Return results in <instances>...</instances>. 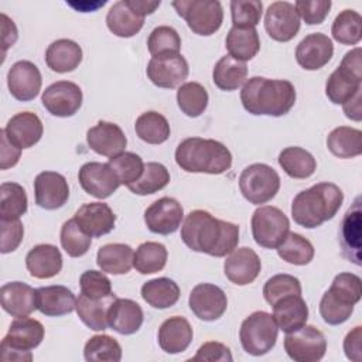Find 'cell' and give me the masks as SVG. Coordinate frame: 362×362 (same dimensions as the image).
Returning <instances> with one entry per match:
<instances>
[{"label": "cell", "mask_w": 362, "mask_h": 362, "mask_svg": "<svg viewBox=\"0 0 362 362\" xmlns=\"http://www.w3.org/2000/svg\"><path fill=\"white\" fill-rule=\"evenodd\" d=\"M129 7L141 17L153 14L161 4L160 0H126Z\"/></svg>", "instance_id": "obj_63"}, {"label": "cell", "mask_w": 362, "mask_h": 362, "mask_svg": "<svg viewBox=\"0 0 362 362\" xmlns=\"http://www.w3.org/2000/svg\"><path fill=\"white\" fill-rule=\"evenodd\" d=\"M362 51L359 47L348 51L338 68L325 83V95L335 105H344L362 89Z\"/></svg>", "instance_id": "obj_7"}, {"label": "cell", "mask_w": 362, "mask_h": 362, "mask_svg": "<svg viewBox=\"0 0 362 362\" xmlns=\"http://www.w3.org/2000/svg\"><path fill=\"white\" fill-rule=\"evenodd\" d=\"M106 25L110 33L120 38L136 35L144 25V17L134 13L126 0L113 3L106 14Z\"/></svg>", "instance_id": "obj_34"}, {"label": "cell", "mask_w": 362, "mask_h": 362, "mask_svg": "<svg viewBox=\"0 0 362 362\" xmlns=\"http://www.w3.org/2000/svg\"><path fill=\"white\" fill-rule=\"evenodd\" d=\"M61 246L66 252L68 256L71 257H81L85 253H88L90 243H92V236H89L72 218L66 222H64L61 228Z\"/></svg>", "instance_id": "obj_51"}, {"label": "cell", "mask_w": 362, "mask_h": 362, "mask_svg": "<svg viewBox=\"0 0 362 362\" xmlns=\"http://www.w3.org/2000/svg\"><path fill=\"white\" fill-rule=\"evenodd\" d=\"M141 307L130 298L116 297L107 308V325L122 335L137 332L143 324Z\"/></svg>", "instance_id": "obj_27"}, {"label": "cell", "mask_w": 362, "mask_h": 362, "mask_svg": "<svg viewBox=\"0 0 362 362\" xmlns=\"http://www.w3.org/2000/svg\"><path fill=\"white\" fill-rule=\"evenodd\" d=\"M3 130L13 144L20 148H30L41 140L44 126L35 113L20 112L7 122Z\"/></svg>", "instance_id": "obj_26"}, {"label": "cell", "mask_w": 362, "mask_h": 362, "mask_svg": "<svg viewBox=\"0 0 362 362\" xmlns=\"http://www.w3.org/2000/svg\"><path fill=\"white\" fill-rule=\"evenodd\" d=\"M279 165L290 178L305 180L314 174L317 161L310 151L297 146H291L280 151Z\"/></svg>", "instance_id": "obj_39"}, {"label": "cell", "mask_w": 362, "mask_h": 362, "mask_svg": "<svg viewBox=\"0 0 362 362\" xmlns=\"http://www.w3.org/2000/svg\"><path fill=\"white\" fill-rule=\"evenodd\" d=\"M0 230H1V240H0V252L3 255L14 252L24 236V226L17 219H0Z\"/></svg>", "instance_id": "obj_57"}, {"label": "cell", "mask_w": 362, "mask_h": 362, "mask_svg": "<svg viewBox=\"0 0 362 362\" xmlns=\"http://www.w3.org/2000/svg\"><path fill=\"white\" fill-rule=\"evenodd\" d=\"M230 14L233 27L255 28L263 14V3L259 0H232Z\"/></svg>", "instance_id": "obj_54"}, {"label": "cell", "mask_w": 362, "mask_h": 362, "mask_svg": "<svg viewBox=\"0 0 362 362\" xmlns=\"http://www.w3.org/2000/svg\"><path fill=\"white\" fill-rule=\"evenodd\" d=\"M1 17V38H3V51L6 52V49L8 47H13L14 42L17 41V37H18V33H17V27L14 24L13 20H10L4 13L0 14Z\"/></svg>", "instance_id": "obj_61"}, {"label": "cell", "mask_w": 362, "mask_h": 362, "mask_svg": "<svg viewBox=\"0 0 362 362\" xmlns=\"http://www.w3.org/2000/svg\"><path fill=\"white\" fill-rule=\"evenodd\" d=\"M296 98V89L290 81L264 76L249 78L240 90L242 106L255 116H284L293 109Z\"/></svg>", "instance_id": "obj_2"}, {"label": "cell", "mask_w": 362, "mask_h": 362, "mask_svg": "<svg viewBox=\"0 0 362 362\" xmlns=\"http://www.w3.org/2000/svg\"><path fill=\"white\" fill-rule=\"evenodd\" d=\"M82 89L71 81H58L51 83L42 92L41 102L44 107L57 117H71L82 106Z\"/></svg>", "instance_id": "obj_13"}, {"label": "cell", "mask_w": 362, "mask_h": 362, "mask_svg": "<svg viewBox=\"0 0 362 362\" xmlns=\"http://www.w3.org/2000/svg\"><path fill=\"white\" fill-rule=\"evenodd\" d=\"M147 78L158 88L174 89L181 86L189 74L187 59L178 54L173 57L151 58L146 69Z\"/></svg>", "instance_id": "obj_19"}, {"label": "cell", "mask_w": 362, "mask_h": 362, "mask_svg": "<svg viewBox=\"0 0 362 362\" xmlns=\"http://www.w3.org/2000/svg\"><path fill=\"white\" fill-rule=\"evenodd\" d=\"M175 163L185 173L223 174L232 167L229 148L218 140L188 137L175 148Z\"/></svg>", "instance_id": "obj_4"}, {"label": "cell", "mask_w": 362, "mask_h": 362, "mask_svg": "<svg viewBox=\"0 0 362 362\" xmlns=\"http://www.w3.org/2000/svg\"><path fill=\"white\" fill-rule=\"evenodd\" d=\"M188 305L197 318L215 321L226 311L228 298L221 287L211 283H199L191 290Z\"/></svg>", "instance_id": "obj_15"}, {"label": "cell", "mask_w": 362, "mask_h": 362, "mask_svg": "<svg viewBox=\"0 0 362 362\" xmlns=\"http://www.w3.org/2000/svg\"><path fill=\"white\" fill-rule=\"evenodd\" d=\"M170 182V173L161 163L150 161L144 164V170L141 177L133 184L127 185V188L136 195H150L158 192Z\"/></svg>", "instance_id": "obj_47"}, {"label": "cell", "mask_w": 362, "mask_h": 362, "mask_svg": "<svg viewBox=\"0 0 362 362\" xmlns=\"http://www.w3.org/2000/svg\"><path fill=\"white\" fill-rule=\"evenodd\" d=\"M332 55V41L322 33H313L305 35L296 48L297 64L305 71L321 69L331 61Z\"/></svg>", "instance_id": "obj_21"}, {"label": "cell", "mask_w": 362, "mask_h": 362, "mask_svg": "<svg viewBox=\"0 0 362 362\" xmlns=\"http://www.w3.org/2000/svg\"><path fill=\"white\" fill-rule=\"evenodd\" d=\"M81 293L89 298L100 300L113 294L112 283L105 272L98 270H86L79 277Z\"/></svg>", "instance_id": "obj_55"}, {"label": "cell", "mask_w": 362, "mask_h": 362, "mask_svg": "<svg viewBox=\"0 0 362 362\" xmlns=\"http://www.w3.org/2000/svg\"><path fill=\"white\" fill-rule=\"evenodd\" d=\"M134 252L124 243H107L99 247L96 263L99 269L109 274H126L133 267Z\"/></svg>", "instance_id": "obj_35"}, {"label": "cell", "mask_w": 362, "mask_h": 362, "mask_svg": "<svg viewBox=\"0 0 362 362\" xmlns=\"http://www.w3.org/2000/svg\"><path fill=\"white\" fill-rule=\"evenodd\" d=\"M182 242L194 252L223 257L239 243V226L211 215L208 211H191L181 226Z\"/></svg>", "instance_id": "obj_1"}, {"label": "cell", "mask_w": 362, "mask_h": 362, "mask_svg": "<svg viewBox=\"0 0 362 362\" xmlns=\"http://www.w3.org/2000/svg\"><path fill=\"white\" fill-rule=\"evenodd\" d=\"M168 252L163 243L144 242L134 253L133 267L140 274H153L165 267Z\"/></svg>", "instance_id": "obj_43"}, {"label": "cell", "mask_w": 362, "mask_h": 362, "mask_svg": "<svg viewBox=\"0 0 362 362\" xmlns=\"http://www.w3.org/2000/svg\"><path fill=\"white\" fill-rule=\"evenodd\" d=\"M0 139H1V150H0V168L7 170L14 167L21 156V148L13 144L8 137L6 136L4 130L1 129L0 132Z\"/></svg>", "instance_id": "obj_59"}, {"label": "cell", "mask_w": 362, "mask_h": 362, "mask_svg": "<svg viewBox=\"0 0 362 362\" xmlns=\"http://www.w3.org/2000/svg\"><path fill=\"white\" fill-rule=\"evenodd\" d=\"M344 352L351 361L359 362L362 358V327L356 325L344 338Z\"/></svg>", "instance_id": "obj_60"}, {"label": "cell", "mask_w": 362, "mask_h": 362, "mask_svg": "<svg viewBox=\"0 0 362 362\" xmlns=\"http://www.w3.org/2000/svg\"><path fill=\"white\" fill-rule=\"evenodd\" d=\"M273 307V317L279 329L288 334L307 324L308 305L301 296H287Z\"/></svg>", "instance_id": "obj_32"}, {"label": "cell", "mask_w": 362, "mask_h": 362, "mask_svg": "<svg viewBox=\"0 0 362 362\" xmlns=\"http://www.w3.org/2000/svg\"><path fill=\"white\" fill-rule=\"evenodd\" d=\"M42 76L31 61H17L7 72V86L11 96L20 102H28L37 98L41 90Z\"/></svg>", "instance_id": "obj_18"}, {"label": "cell", "mask_w": 362, "mask_h": 362, "mask_svg": "<svg viewBox=\"0 0 362 362\" xmlns=\"http://www.w3.org/2000/svg\"><path fill=\"white\" fill-rule=\"evenodd\" d=\"M277 255L294 266H305L314 257L313 243L296 232H288L286 239L277 247Z\"/></svg>", "instance_id": "obj_45"}, {"label": "cell", "mask_w": 362, "mask_h": 362, "mask_svg": "<svg viewBox=\"0 0 362 362\" xmlns=\"http://www.w3.org/2000/svg\"><path fill=\"white\" fill-rule=\"evenodd\" d=\"M136 134L140 140L148 144H161L170 137V124L167 119L154 110L141 113L134 123Z\"/></svg>", "instance_id": "obj_42"}, {"label": "cell", "mask_w": 362, "mask_h": 362, "mask_svg": "<svg viewBox=\"0 0 362 362\" xmlns=\"http://www.w3.org/2000/svg\"><path fill=\"white\" fill-rule=\"evenodd\" d=\"M332 38L342 45H356L362 40V17L355 10L345 8L334 20Z\"/></svg>", "instance_id": "obj_44"}, {"label": "cell", "mask_w": 362, "mask_h": 362, "mask_svg": "<svg viewBox=\"0 0 362 362\" xmlns=\"http://www.w3.org/2000/svg\"><path fill=\"white\" fill-rule=\"evenodd\" d=\"M362 209L361 197H356L352 206L345 212L341 229H339V243L342 247V255L356 266H361V226H362Z\"/></svg>", "instance_id": "obj_25"}, {"label": "cell", "mask_w": 362, "mask_h": 362, "mask_svg": "<svg viewBox=\"0 0 362 362\" xmlns=\"http://www.w3.org/2000/svg\"><path fill=\"white\" fill-rule=\"evenodd\" d=\"M362 296V280L354 273H339L320 301V314L329 325L345 322Z\"/></svg>", "instance_id": "obj_5"}, {"label": "cell", "mask_w": 362, "mask_h": 362, "mask_svg": "<svg viewBox=\"0 0 362 362\" xmlns=\"http://www.w3.org/2000/svg\"><path fill=\"white\" fill-rule=\"evenodd\" d=\"M116 298L115 294L100 298V300H95V298H89L85 294H79V297L76 298V314L79 317V320L90 329L93 331H105L109 325H107V308L112 304V301Z\"/></svg>", "instance_id": "obj_36"}, {"label": "cell", "mask_w": 362, "mask_h": 362, "mask_svg": "<svg viewBox=\"0 0 362 362\" xmlns=\"http://www.w3.org/2000/svg\"><path fill=\"white\" fill-rule=\"evenodd\" d=\"M147 48L153 58L178 55L181 49V38L173 27L158 25L150 33Z\"/></svg>", "instance_id": "obj_50"}, {"label": "cell", "mask_w": 362, "mask_h": 362, "mask_svg": "<svg viewBox=\"0 0 362 362\" xmlns=\"http://www.w3.org/2000/svg\"><path fill=\"white\" fill-rule=\"evenodd\" d=\"M82 61V48L78 42L61 38L52 41L45 51L47 66L57 74L72 72Z\"/></svg>", "instance_id": "obj_33"}, {"label": "cell", "mask_w": 362, "mask_h": 362, "mask_svg": "<svg viewBox=\"0 0 362 362\" xmlns=\"http://www.w3.org/2000/svg\"><path fill=\"white\" fill-rule=\"evenodd\" d=\"M247 76V66L245 62L232 58L229 54L222 57L214 66L212 81L225 92L236 90L243 85Z\"/></svg>", "instance_id": "obj_40"}, {"label": "cell", "mask_w": 362, "mask_h": 362, "mask_svg": "<svg viewBox=\"0 0 362 362\" xmlns=\"http://www.w3.org/2000/svg\"><path fill=\"white\" fill-rule=\"evenodd\" d=\"M35 204L47 211L59 209L69 198L66 178L55 171H42L34 180Z\"/></svg>", "instance_id": "obj_20"}, {"label": "cell", "mask_w": 362, "mask_h": 362, "mask_svg": "<svg viewBox=\"0 0 362 362\" xmlns=\"http://www.w3.org/2000/svg\"><path fill=\"white\" fill-rule=\"evenodd\" d=\"M331 6V0H297L294 3L300 18L308 25L321 24L327 18Z\"/></svg>", "instance_id": "obj_56"}, {"label": "cell", "mask_w": 362, "mask_h": 362, "mask_svg": "<svg viewBox=\"0 0 362 362\" xmlns=\"http://www.w3.org/2000/svg\"><path fill=\"white\" fill-rule=\"evenodd\" d=\"M107 164L112 167L119 178L120 185H130L137 181L144 170V163L141 157L132 151H123L119 156L109 158Z\"/></svg>", "instance_id": "obj_52"}, {"label": "cell", "mask_w": 362, "mask_h": 362, "mask_svg": "<svg viewBox=\"0 0 362 362\" xmlns=\"http://www.w3.org/2000/svg\"><path fill=\"white\" fill-rule=\"evenodd\" d=\"M76 305L75 294L65 286L37 288V310L47 317H61L72 313Z\"/></svg>", "instance_id": "obj_31"}, {"label": "cell", "mask_w": 362, "mask_h": 362, "mask_svg": "<svg viewBox=\"0 0 362 362\" xmlns=\"http://www.w3.org/2000/svg\"><path fill=\"white\" fill-rule=\"evenodd\" d=\"M208 92L198 82H185L177 90V105L188 117L201 116L208 106Z\"/></svg>", "instance_id": "obj_46"}, {"label": "cell", "mask_w": 362, "mask_h": 362, "mask_svg": "<svg viewBox=\"0 0 362 362\" xmlns=\"http://www.w3.org/2000/svg\"><path fill=\"white\" fill-rule=\"evenodd\" d=\"M171 4L197 35H212L222 25L223 10L218 0H177Z\"/></svg>", "instance_id": "obj_9"}, {"label": "cell", "mask_w": 362, "mask_h": 362, "mask_svg": "<svg viewBox=\"0 0 362 362\" xmlns=\"http://www.w3.org/2000/svg\"><path fill=\"white\" fill-rule=\"evenodd\" d=\"M184 219L181 204L170 197H163L154 201L144 211V222L150 232L158 235L174 233Z\"/></svg>", "instance_id": "obj_17"}, {"label": "cell", "mask_w": 362, "mask_h": 362, "mask_svg": "<svg viewBox=\"0 0 362 362\" xmlns=\"http://www.w3.org/2000/svg\"><path fill=\"white\" fill-rule=\"evenodd\" d=\"M344 202L342 189L332 182H318L298 192L291 202V216L303 228L314 229L332 219Z\"/></svg>", "instance_id": "obj_3"}, {"label": "cell", "mask_w": 362, "mask_h": 362, "mask_svg": "<svg viewBox=\"0 0 362 362\" xmlns=\"http://www.w3.org/2000/svg\"><path fill=\"white\" fill-rule=\"evenodd\" d=\"M229 55L238 61H250L260 49V38L256 28L232 27L225 40Z\"/></svg>", "instance_id": "obj_38"}, {"label": "cell", "mask_w": 362, "mask_h": 362, "mask_svg": "<svg viewBox=\"0 0 362 362\" xmlns=\"http://www.w3.org/2000/svg\"><path fill=\"white\" fill-rule=\"evenodd\" d=\"M141 297L153 308H170L180 298V287L168 277H157L141 286Z\"/></svg>", "instance_id": "obj_37"}, {"label": "cell", "mask_w": 362, "mask_h": 362, "mask_svg": "<svg viewBox=\"0 0 362 362\" xmlns=\"http://www.w3.org/2000/svg\"><path fill=\"white\" fill-rule=\"evenodd\" d=\"M232 354L230 349L222 344L209 341L202 344L195 356L191 358V361H204V362H232Z\"/></svg>", "instance_id": "obj_58"}, {"label": "cell", "mask_w": 362, "mask_h": 362, "mask_svg": "<svg viewBox=\"0 0 362 362\" xmlns=\"http://www.w3.org/2000/svg\"><path fill=\"white\" fill-rule=\"evenodd\" d=\"M279 327L274 317L266 311H255L246 317L239 329L242 348L253 356L266 355L276 345Z\"/></svg>", "instance_id": "obj_8"}, {"label": "cell", "mask_w": 362, "mask_h": 362, "mask_svg": "<svg viewBox=\"0 0 362 362\" xmlns=\"http://www.w3.org/2000/svg\"><path fill=\"white\" fill-rule=\"evenodd\" d=\"M86 143L96 154L112 158L124 151L127 139L120 126L100 120L88 130Z\"/></svg>", "instance_id": "obj_22"}, {"label": "cell", "mask_w": 362, "mask_h": 362, "mask_svg": "<svg viewBox=\"0 0 362 362\" xmlns=\"http://www.w3.org/2000/svg\"><path fill=\"white\" fill-rule=\"evenodd\" d=\"M83 358L88 362H119L122 359V346L110 335H93L85 344Z\"/></svg>", "instance_id": "obj_49"}, {"label": "cell", "mask_w": 362, "mask_h": 362, "mask_svg": "<svg viewBox=\"0 0 362 362\" xmlns=\"http://www.w3.org/2000/svg\"><path fill=\"white\" fill-rule=\"evenodd\" d=\"M192 327L184 317L174 315L167 318L158 328V345L170 355L187 351L192 341Z\"/></svg>", "instance_id": "obj_29"}, {"label": "cell", "mask_w": 362, "mask_h": 362, "mask_svg": "<svg viewBox=\"0 0 362 362\" xmlns=\"http://www.w3.org/2000/svg\"><path fill=\"white\" fill-rule=\"evenodd\" d=\"M287 296H301V283L291 274H274L263 286V297L270 305Z\"/></svg>", "instance_id": "obj_53"}, {"label": "cell", "mask_w": 362, "mask_h": 362, "mask_svg": "<svg viewBox=\"0 0 362 362\" xmlns=\"http://www.w3.org/2000/svg\"><path fill=\"white\" fill-rule=\"evenodd\" d=\"M1 307L11 317H27L37 310V290L23 281H10L0 290Z\"/></svg>", "instance_id": "obj_28"}, {"label": "cell", "mask_w": 362, "mask_h": 362, "mask_svg": "<svg viewBox=\"0 0 362 362\" xmlns=\"http://www.w3.org/2000/svg\"><path fill=\"white\" fill-rule=\"evenodd\" d=\"M239 189L243 198L250 204H266L279 192L280 177L273 167L263 163H255L240 173Z\"/></svg>", "instance_id": "obj_10"}, {"label": "cell", "mask_w": 362, "mask_h": 362, "mask_svg": "<svg viewBox=\"0 0 362 362\" xmlns=\"http://www.w3.org/2000/svg\"><path fill=\"white\" fill-rule=\"evenodd\" d=\"M69 6L75 7L78 11H82V13H88V11H95L98 7H102L106 4V1H83V3H68Z\"/></svg>", "instance_id": "obj_64"}, {"label": "cell", "mask_w": 362, "mask_h": 362, "mask_svg": "<svg viewBox=\"0 0 362 362\" xmlns=\"http://www.w3.org/2000/svg\"><path fill=\"white\" fill-rule=\"evenodd\" d=\"M284 351L296 362H317L325 355L327 339L314 325L305 324L286 335Z\"/></svg>", "instance_id": "obj_12"}, {"label": "cell", "mask_w": 362, "mask_h": 362, "mask_svg": "<svg viewBox=\"0 0 362 362\" xmlns=\"http://www.w3.org/2000/svg\"><path fill=\"white\" fill-rule=\"evenodd\" d=\"M255 242L264 249H277L290 232V221L277 206H259L250 221Z\"/></svg>", "instance_id": "obj_11"}, {"label": "cell", "mask_w": 362, "mask_h": 362, "mask_svg": "<svg viewBox=\"0 0 362 362\" xmlns=\"http://www.w3.org/2000/svg\"><path fill=\"white\" fill-rule=\"evenodd\" d=\"M44 339V327L35 320L17 317L8 328L7 335L1 341L3 362H30L33 359L31 349L37 348Z\"/></svg>", "instance_id": "obj_6"}, {"label": "cell", "mask_w": 362, "mask_h": 362, "mask_svg": "<svg viewBox=\"0 0 362 362\" xmlns=\"http://www.w3.org/2000/svg\"><path fill=\"white\" fill-rule=\"evenodd\" d=\"M74 219L92 238H100L113 230L116 215L105 202H86L81 205Z\"/></svg>", "instance_id": "obj_24"}, {"label": "cell", "mask_w": 362, "mask_h": 362, "mask_svg": "<svg viewBox=\"0 0 362 362\" xmlns=\"http://www.w3.org/2000/svg\"><path fill=\"white\" fill-rule=\"evenodd\" d=\"M361 100H362V89L358 90L348 102H345L342 105L344 113L348 119L355 120V122H361L362 119V106H361Z\"/></svg>", "instance_id": "obj_62"}, {"label": "cell", "mask_w": 362, "mask_h": 362, "mask_svg": "<svg viewBox=\"0 0 362 362\" xmlns=\"http://www.w3.org/2000/svg\"><path fill=\"white\" fill-rule=\"evenodd\" d=\"M25 267L31 277L51 279L62 269V255L59 249L49 243L34 246L25 256Z\"/></svg>", "instance_id": "obj_30"}, {"label": "cell", "mask_w": 362, "mask_h": 362, "mask_svg": "<svg viewBox=\"0 0 362 362\" xmlns=\"http://www.w3.org/2000/svg\"><path fill=\"white\" fill-rule=\"evenodd\" d=\"M328 150L339 158H354L362 153V132L349 126L335 127L327 137Z\"/></svg>", "instance_id": "obj_41"}, {"label": "cell", "mask_w": 362, "mask_h": 362, "mask_svg": "<svg viewBox=\"0 0 362 362\" xmlns=\"http://www.w3.org/2000/svg\"><path fill=\"white\" fill-rule=\"evenodd\" d=\"M25 189L17 182H3L0 187V219H17L27 212Z\"/></svg>", "instance_id": "obj_48"}, {"label": "cell", "mask_w": 362, "mask_h": 362, "mask_svg": "<svg viewBox=\"0 0 362 362\" xmlns=\"http://www.w3.org/2000/svg\"><path fill=\"white\" fill-rule=\"evenodd\" d=\"M78 180L82 189L98 199L109 198L120 187L117 175L107 163H85L78 173Z\"/></svg>", "instance_id": "obj_16"}, {"label": "cell", "mask_w": 362, "mask_h": 362, "mask_svg": "<svg viewBox=\"0 0 362 362\" xmlns=\"http://www.w3.org/2000/svg\"><path fill=\"white\" fill-rule=\"evenodd\" d=\"M262 269L257 253L250 247H238L229 253L223 263V273L229 281L236 286L253 283Z\"/></svg>", "instance_id": "obj_23"}, {"label": "cell", "mask_w": 362, "mask_h": 362, "mask_svg": "<svg viewBox=\"0 0 362 362\" xmlns=\"http://www.w3.org/2000/svg\"><path fill=\"white\" fill-rule=\"evenodd\" d=\"M300 24V16L294 4L288 1H274L266 10L264 30L274 41H291L297 35Z\"/></svg>", "instance_id": "obj_14"}]
</instances>
